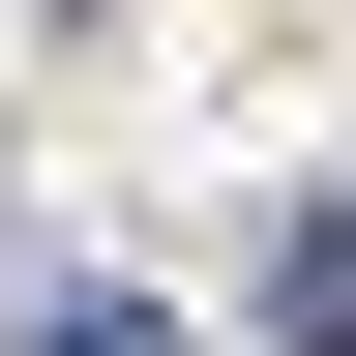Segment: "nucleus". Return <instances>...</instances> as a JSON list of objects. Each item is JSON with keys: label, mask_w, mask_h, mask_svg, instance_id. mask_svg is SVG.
Returning a JSON list of instances; mask_svg holds the SVG:
<instances>
[{"label": "nucleus", "mask_w": 356, "mask_h": 356, "mask_svg": "<svg viewBox=\"0 0 356 356\" xmlns=\"http://www.w3.org/2000/svg\"><path fill=\"white\" fill-rule=\"evenodd\" d=\"M267 327H297V356H356V178L297 208V267H267Z\"/></svg>", "instance_id": "f257e3e1"}, {"label": "nucleus", "mask_w": 356, "mask_h": 356, "mask_svg": "<svg viewBox=\"0 0 356 356\" xmlns=\"http://www.w3.org/2000/svg\"><path fill=\"white\" fill-rule=\"evenodd\" d=\"M30 356H178V327H149V297H60V327H30Z\"/></svg>", "instance_id": "f03ea898"}]
</instances>
